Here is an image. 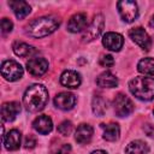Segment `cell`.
Instances as JSON below:
<instances>
[{
    "label": "cell",
    "mask_w": 154,
    "mask_h": 154,
    "mask_svg": "<svg viewBox=\"0 0 154 154\" xmlns=\"http://www.w3.org/2000/svg\"><path fill=\"white\" fill-rule=\"evenodd\" d=\"M12 49H13L14 54L18 57H29V55H32L36 53V49L32 46H30L25 42H22V41L13 42Z\"/></svg>",
    "instance_id": "22"
},
{
    "label": "cell",
    "mask_w": 154,
    "mask_h": 154,
    "mask_svg": "<svg viewBox=\"0 0 154 154\" xmlns=\"http://www.w3.org/2000/svg\"><path fill=\"white\" fill-rule=\"evenodd\" d=\"M153 113H154V109H153Z\"/></svg>",
    "instance_id": "32"
},
{
    "label": "cell",
    "mask_w": 154,
    "mask_h": 154,
    "mask_svg": "<svg viewBox=\"0 0 154 154\" xmlns=\"http://www.w3.org/2000/svg\"><path fill=\"white\" fill-rule=\"evenodd\" d=\"M20 112V105L19 102L11 101V102H5L1 106V118L4 122H12L17 118V116Z\"/></svg>",
    "instance_id": "14"
},
{
    "label": "cell",
    "mask_w": 154,
    "mask_h": 154,
    "mask_svg": "<svg viewBox=\"0 0 154 154\" xmlns=\"http://www.w3.org/2000/svg\"><path fill=\"white\" fill-rule=\"evenodd\" d=\"M117 8L120 18L125 23H132L138 17V6L135 1L122 0L117 2Z\"/></svg>",
    "instance_id": "5"
},
{
    "label": "cell",
    "mask_w": 154,
    "mask_h": 154,
    "mask_svg": "<svg viewBox=\"0 0 154 154\" xmlns=\"http://www.w3.org/2000/svg\"><path fill=\"white\" fill-rule=\"evenodd\" d=\"M149 25H150L152 28H154V16H152V18H150V20H149Z\"/></svg>",
    "instance_id": "31"
},
{
    "label": "cell",
    "mask_w": 154,
    "mask_h": 154,
    "mask_svg": "<svg viewBox=\"0 0 154 154\" xmlns=\"http://www.w3.org/2000/svg\"><path fill=\"white\" fill-rule=\"evenodd\" d=\"M101 128L103 129L102 137L103 140L108 142H114L119 138L120 135V128L117 123H109V124H101Z\"/></svg>",
    "instance_id": "20"
},
{
    "label": "cell",
    "mask_w": 154,
    "mask_h": 154,
    "mask_svg": "<svg viewBox=\"0 0 154 154\" xmlns=\"http://www.w3.org/2000/svg\"><path fill=\"white\" fill-rule=\"evenodd\" d=\"M90 154H108V153L105 152V150H102V149H97V150H93Z\"/></svg>",
    "instance_id": "30"
},
{
    "label": "cell",
    "mask_w": 154,
    "mask_h": 154,
    "mask_svg": "<svg viewBox=\"0 0 154 154\" xmlns=\"http://www.w3.org/2000/svg\"><path fill=\"white\" fill-rule=\"evenodd\" d=\"M102 45L105 48H107L112 52H119L124 45L123 35H120L118 32L108 31V32L103 34V36H102Z\"/></svg>",
    "instance_id": "9"
},
{
    "label": "cell",
    "mask_w": 154,
    "mask_h": 154,
    "mask_svg": "<svg viewBox=\"0 0 154 154\" xmlns=\"http://www.w3.org/2000/svg\"><path fill=\"white\" fill-rule=\"evenodd\" d=\"M76 101H77V99L72 93L61 91V93L55 95L54 106L57 108H59V109H63V111H70V109H72L75 107Z\"/></svg>",
    "instance_id": "10"
},
{
    "label": "cell",
    "mask_w": 154,
    "mask_h": 154,
    "mask_svg": "<svg viewBox=\"0 0 154 154\" xmlns=\"http://www.w3.org/2000/svg\"><path fill=\"white\" fill-rule=\"evenodd\" d=\"M60 25V19L55 16H42L35 18L25 26V34L34 38H41L53 34Z\"/></svg>",
    "instance_id": "1"
},
{
    "label": "cell",
    "mask_w": 154,
    "mask_h": 154,
    "mask_svg": "<svg viewBox=\"0 0 154 154\" xmlns=\"http://www.w3.org/2000/svg\"><path fill=\"white\" fill-rule=\"evenodd\" d=\"M96 84L101 88H114L118 85V78L111 71H103L96 77Z\"/></svg>",
    "instance_id": "19"
},
{
    "label": "cell",
    "mask_w": 154,
    "mask_h": 154,
    "mask_svg": "<svg viewBox=\"0 0 154 154\" xmlns=\"http://www.w3.org/2000/svg\"><path fill=\"white\" fill-rule=\"evenodd\" d=\"M149 153V146L141 140L131 141L125 147V154H148Z\"/></svg>",
    "instance_id": "21"
},
{
    "label": "cell",
    "mask_w": 154,
    "mask_h": 154,
    "mask_svg": "<svg viewBox=\"0 0 154 154\" xmlns=\"http://www.w3.org/2000/svg\"><path fill=\"white\" fill-rule=\"evenodd\" d=\"M94 135V129L89 124H81L76 132H75V140L79 144H87L91 141V137Z\"/></svg>",
    "instance_id": "17"
},
{
    "label": "cell",
    "mask_w": 154,
    "mask_h": 154,
    "mask_svg": "<svg viewBox=\"0 0 154 154\" xmlns=\"http://www.w3.org/2000/svg\"><path fill=\"white\" fill-rule=\"evenodd\" d=\"M32 128L41 135H48L53 130V122H52L51 117L42 114L34 119Z\"/></svg>",
    "instance_id": "16"
},
{
    "label": "cell",
    "mask_w": 154,
    "mask_h": 154,
    "mask_svg": "<svg viewBox=\"0 0 154 154\" xmlns=\"http://www.w3.org/2000/svg\"><path fill=\"white\" fill-rule=\"evenodd\" d=\"M60 83H61V85H64L66 88L75 89V88H78L81 85L82 78H81V75L77 71L65 70L60 76Z\"/></svg>",
    "instance_id": "13"
},
{
    "label": "cell",
    "mask_w": 154,
    "mask_h": 154,
    "mask_svg": "<svg viewBox=\"0 0 154 154\" xmlns=\"http://www.w3.org/2000/svg\"><path fill=\"white\" fill-rule=\"evenodd\" d=\"M35 146H36V140H35V138H34L31 135L26 136L25 142H24V147H25L26 149H32Z\"/></svg>",
    "instance_id": "28"
},
{
    "label": "cell",
    "mask_w": 154,
    "mask_h": 154,
    "mask_svg": "<svg viewBox=\"0 0 154 154\" xmlns=\"http://www.w3.org/2000/svg\"><path fill=\"white\" fill-rule=\"evenodd\" d=\"M24 70L16 60H5L1 64V75L6 81L14 82L23 77Z\"/></svg>",
    "instance_id": "6"
},
{
    "label": "cell",
    "mask_w": 154,
    "mask_h": 154,
    "mask_svg": "<svg viewBox=\"0 0 154 154\" xmlns=\"http://www.w3.org/2000/svg\"><path fill=\"white\" fill-rule=\"evenodd\" d=\"M20 141H22L20 131L17 129H12L7 134H5L2 143L7 150H17L20 147Z\"/></svg>",
    "instance_id": "15"
},
{
    "label": "cell",
    "mask_w": 154,
    "mask_h": 154,
    "mask_svg": "<svg viewBox=\"0 0 154 154\" xmlns=\"http://www.w3.org/2000/svg\"><path fill=\"white\" fill-rule=\"evenodd\" d=\"M85 28H87V14L84 12H78L70 17L67 22V30L73 34L81 32L85 30Z\"/></svg>",
    "instance_id": "12"
},
{
    "label": "cell",
    "mask_w": 154,
    "mask_h": 154,
    "mask_svg": "<svg viewBox=\"0 0 154 154\" xmlns=\"http://www.w3.org/2000/svg\"><path fill=\"white\" fill-rule=\"evenodd\" d=\"M8 6L12 8L14 16L18 19L25 18L31 12L30 5L26 1H23V0H11V1H8Z\"/></svg>",
    "instance_id": "18"
},
{
    "label": "cell",
    "mask_w": 154,
    "mask_h": 154,
    "mask_svg": "<svg viewBox=\"0 0 154 154\" xmlns=\"http://www.w3.org/2000/svg\"><path fill=\"white\" fill-rule=\"evenodd\" d=\"M48 101V90L42 84L30 85L23 95V105L31 113L40 112L45 108Z\"/></svg>",
    "instance_id": "2"
},
{
    "label": "cell",
    "mask_w": 154,
    "mask_h": 154,
    "mask_svg": "<svg viewBox=\"0 0 154 154\" xmlns=\"http://www.w3.org/2000/svg\"><path fill=\"white\" fill-rule=\"evenodd\" d=\"M100 65L103 67H111L114 65V59L111 54H105L100 58Z\"/></svg>",
    "instance_id": "26"
},
{
    "label": "cell",
    "mask_w": 154,
    "mask_h": 154,
    "mask_svg": "<svg viewBox=\"0 0 154 154\" xmlns=\"http://www.w3.org/2000/svg\"><path fill=\"white\" fill-rule=\"evenodd\" d=\"M26 70L30 75H32L35 77H40V76H42L47 72L48 61L45 58H38V57L31 58L26 63Z\"/></svg>",
    "instance_id": "11"
},
{
    "label": "cell",
    "mask_w": 154,
    "mask_h": 154,
    "mask_svg": "<svg viewBox=\"0 0 154 154\" xmlns=\"http://www.w3.org/2000/svg\"><path fill=\"white\" fill-rule=\"evenodd\" d=\"M12 29H13V23L8 18H2L1 19V32L2 34L11 32Z\"/></svg>",
    "instance_id": "27"
},
{
    "label": "cell",
    "mask_w": 154,
    "mask_h": 154,
    "mask_svg": "<svg viewBox=\"0 0 154 154\" xmlns=\"http://www.w3.org/2000/svg\"><path fill=\"white\" fill-rule=\"evenodd\" d=\"M137 70L147 76H154V59L153 58H143L137 64Z\"/></svg>",
    "instance_id": "23"
},
{
    "label": "cell",
    "mask_w": 154,
    "mask_h": 154,
    "mask_svg": "<svg viewBox=\"0 0 154 154\" xmlns=\"http://www.w3.org/2000/svg\"><path fill=\"white\" fill-rule=\"evenodd\" d=\"M131 94L142 101H150L154 99V78L138 76L129 82Z\"/></svg>",
    "instance_id": "3"
},
{
    "label": "cell",
    "mask_w": 154,
    "mask_h": 154,
    "mask_svg": "<svg viewBox=\"0 0 154 154\" xmlns=\"http://www.w3.org/2000/svg\"><path fill=\"white\" fill-rule=\"evenodd\" d=\"M105 26V18L101 13H97L91 19L90 24L85 28L82 35V42H90L94 41L96 37H99L103 30Z\"/></svg>",
    "instance_id": "4"
},
{
    "label": "cell",
    "mask_w": 154,
    "mask_h": 154,
    "mask_svg": "<svg viewBox=\"0 0 154 154\" xmlns=\"http://www.w3.org/2000/svg\"><path fill=\"white\" fill-rule=\"evenodd\" d=\"M70 153H71V146L67 143H64L63 146H60L57 149V152L54 154H70Z\"/></svg>",
    "instance_id": "29"
},
{
    "label": "cell",
    "mask_w": 154,
    "mask_h": 154,
    "mask_svg": "<svg viewBox=\"0 0 154 154\" xmlns=\"http://www.w3.org/2000/svg\"><path fill=\"white\" fill-rule=\"evenodd\" d=\"M107 109V102L101 95H95L93 99V112L97 117L103 116V113Z\"/></svg>",
    "instance_id": "24"
},
{
    "label": "cell",
    "mask_w": 154,
    "mask_h": 154,
    "mask_svg": "<svg viewBox=\"0 0 154 154\" xmlns=\"http://www.w3.org/2000/svg\"><path fill=\"white\" fill-rule=\"evenodd\" d=\"M129 36H130V38H131L137 46H140L143 51H148V49L150 48V46H152L150 36H149L148 32H147L143 28H141V26L131 29V30L129 31Z\"/></svg>",
    "instance_id": "8"
},
{
    "label": "cell",
    "mask_w": 154,
    "mask_h": 154,
    "mask_svg": "<svg viewBox=\"0 0 154 154\" xmlns=\"http://www.w3.org/2000/svg\"><path fill=\"white\" fill-rule=\"evenodd\" d=\"M72 129H73V125L70 120H64L59 124L58 126V132L63 136H69L71 132H72Z\"/></svg>",
    "instance_id": "25"
},
{
    "label": "cell",
    "mask_w": 154,
    "mask_h": 154,
    "mask_svg": "<svg viewBox=\"0 0 154 154\" xmlns=\"http://www.w3.org/2000/svg\"><path fill=\"white\" fill-rule=\"evenodd\" d=\"M113 109L116 116L123 118L128 117L134 112V103L125 94H118L113 100Z\"/></svg>",
    "instance_id": "7"
}]
</instances>
